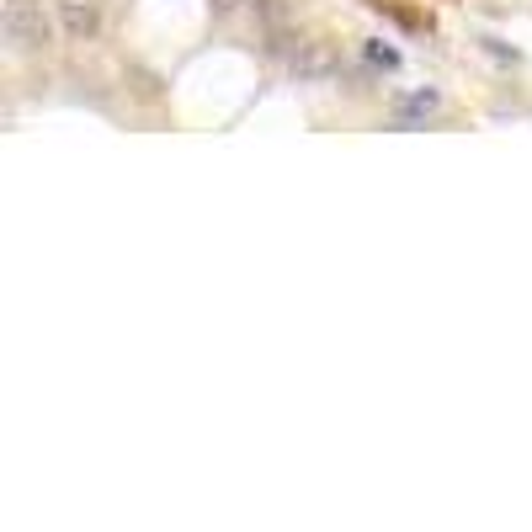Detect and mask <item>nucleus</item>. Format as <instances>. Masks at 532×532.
Listing matches in <instances>:
<instances>
[{"label": "nucleus", "mask_w": 532, "mask_h": 532, "mask_svg": "<svg viewBox=\"0 0 532 532\" xmlns=\"http://www.w3.org/2000/svg\"><path fill=\"white\" fill-rule=\"evenodd\" d=\"M0 27H5V37H11V48H22V54L43 48V43L54 37V27H48V16H43V5H37V0H5Z\"/></svg>", "instance_id": "1"}, {"label": "nucleus", "mask_w": 532, "mask_h": 532, "mask_svg": "<svg viewBox=\"0 0 532 532\" xmlns=\"http://www.w3.org/2000/svg\"><path fill=\"white\" fill-rule=\"evenodd\" d=\"M59 27L69 43H91L96 32H101V11H96V0H59Z\"/></svg>", "instance_id": "2"}, {"label": "nucleus", "mask_w": 532, "mask_h": 532, "mask_svg": "<svg viewBox=\"0 0 532 532\" xmlns=\"http://www.w3.org/2000/svg\"><path fill=\"white\" fill-rule=\"evenodd\" d=\"M287 59H293V75H298V80H325V75L336 69V59H330L325 43H298Z\"/></svg>", "instance_id": "3"}, {"label": "nucleus", "mask_w": 532, "mask_h": 532, "mask_svg": "<svg viewBox=\"0 0 532 532\" xmlns=\"http://www.w3.org/2000/svg\"><path fill=\"white\" fill-rule=\"evenodd\" d=\"M394 112H400V123H421V118H432V112H437V91L400 96V101H394Z\"/></svg>", "instance_id": "4"}, {"label": "nucleus", "mask_w": 532, "mask_h": 532, "mask_svg": "<svg viewBox=\"0 0 532 532\" xmlns=\"http://www.w3.org/2000/svg\"><path fill=\"white\" fill-rule=\"evenodd\" d=\"M208 5H214V11H240L245 0H208Z\"/></svg>", "instance_id": "5"}]
</instances>
